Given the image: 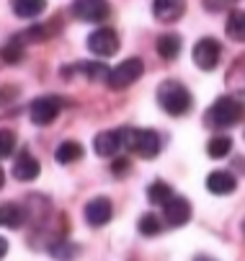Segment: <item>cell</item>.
<instances>
[{
	"label": "cell",
	"instance_id": "22",
	"mask_svg": "<svg viewBox=\"0 0 245 261\" xmlns=\"http://www.w3.org/2000/svg\"><path fill=\"white\" fill-rule=\"evenodd\" d=\"M230 150H232V140L227 135H215L212 140H209V145H206V153L212 158H225Z\"/></svg>",
	"mask_w": 245,
	"mask_h": 261
},
{
	"label": "cell",
	"instance_id": "21",
	"mask_svg": "<svg viewBox=\"0 0 245 261\" xmlns=\"http://www.w3.org/2000/svg\"><path fill=\"white\" fill-rule=\"evenodd\" d=\"M147 197H150V202L152 204H168L173 197H176V194H173V189H170V186L165 184V181H155V184H150V189H147Z\"/></svg>",
	"mask_w": 245,
	"mask_h": 261
},
{
	"label": "cell",
	"instance_id": "9",
	"mask_svg": "<svg viewBox=\"0 0 245 261\" xmlns=\"http://www.w3.org/2000/svg\"><path fill=\"white\" fill-rule=\"evenodd\" d=\"M73 13L80 21L101 23L103 18H109L111 8H109V3H101V0H80V3H73Z\"/></svg>",
	"mask_w": 245,
	"mask_h": 261
},
{
	"label": "cell",
	"instance_id": "18",
	"mask_svg": "<svg viewBox=\"0 0 245 261\" xmlns=\"http://www.w3.org/2000/svg\"><path fill=\"white\" fill-rule=\"evenodd\" d=\"M227 88L235 93H245V55L237 57L227 70Z\"/></svg>",
	"mask_w": 245,
	"mask_h": 261
},
{
	"label": "cell",
	"instance_id": "7",
	"mask_svg": "<svg viewBox=\"0 0 245 261\" xmlns=\"http://www.w3.org/2000/svg\"><path fill=\"white\" fill-rule=\"evenodd\" d=\"M59 109H62V101H59L57 96H42V98H37V101L31 103L28 114H31V122H34V124L47 127V124H52V122L57 119Z\"/></svg>",
	"mask_w": 245,
	"mask_h": 261
},
{
	"label": "cell",
	"instance_id": "14",
	"mask_svg": "<svg viewBox=\"0 0 245 261\" xmlns=\"http://www.w3.org/2000/svg\"><path fill=\"white\" fill-rule=\"evenodd\" d=\"M0 225L18 230L21 225H26V210L16 202H3L0 204Z\"/></svg>",
	"mask_w": 245,
	"mask_h": 261
},
{
	"label": "cell",
	"instance_id": "30",
	"mask_svg": "<svg viewBox=\"0 0 245 261\" xmlns=\"http://www.w3.org/2000/svg\"><path fill=\"white\" fill-rule=\"evenodd\" d=\"M3 184H6V173H3V168H0V189H3Z\"/></svg>",
	"mask_w": 245,
	"mask_h": 261
},
{
	"label": "cell",
	"instance_id": "27",
	"mask_svg": "<svg viewBox=\"0 0 245 261\" xmlns=\"http://www.w3.org/2000/svg\"><path fill=\"white\" fill-rule=\"evenodd\" d=\"M83 70L88 72V75L93 78V81H109V67L106 65H96V62H88V65H83Z\"/></svg>",
	"mask_w": 245,
	"mask_h": 261
},
{
	"label": "cell",
	"instance_id": "28",
	"mask_svg": "<svg viewBox=\"0 0 245 261\" xmlns=\"http://www.w3.org/2000/svg\"><path fill=\"white\" fill-rule=\"evenodd\" d=\"M111 168H114V173H116V176H121L124 171H129V161H127V158H116Z\"/></svg>",
	"mask_w": 245,
	"mask_h": 261
},
{
	"label": "cell",
	"instance_id": "31",
	"mask_svg": "<svg viewBox=\"0 0 245 261\" xmlns=\"http://www.w3.org/2000/svg\"><path fill=\"white\" fill-rule=\"evenodd\" d=\"M242 233H245V222H242Z\"/></svg>",
	"mask_w": 245,
	"mask_h": 261
},
{
	"label": "cell",
	"instance_id": "1",
	"mask_svg": "<svg viewBox=\"0 0 245 261\" xmlns=\"http://www.w3.org/2000/svg\"><path fill=\"white\" fill-rule=\"evenodd\" d=\"M245 117V103L240 98H230V96H222L217 98L206 111V124L215 127V129H227V127H235L240 119Z\"/></svg>",
	"mask_w": 245,
	"mask_h": 261
},
{
	"label": "cell",
	"instance_id": "12",
	"mask_svg": "<svg viewBox=\"0 0 245 261\" xmlns=\"http://www.w3.org/2000/svg\"><path fill=\"white\" fill-rule=\"evenodd\" d=\"M13 176L18 181H34V178L39 176V161L34 158L28 150H21L18 158H16V163H13Z\"/></svg>",
	"mask_w": 245,
	"mask_h": 261
},
{
	"label": "cell",
	"instance_id": "23",
	"mask_svg": "<svg viewBox=\"0 0 245 261\" xmlns=\"http://www.w3.org/2000/svg\"><path fill=\"white\" fill-rule=\"evenodd\" d=\"M0 57H3L8 65H16L23 60V44L18 39H11L6 47H0Z\"/></svg>",
	"mask_w": 245,
	"mask_h": 261
},
{
	"label": "cell",
	"instance_id": "11",
	"mask_svg": "<svg viewBox=\"0 0 245 261\" xmlns=\"http://www.w3.org/2000/svg\"><path fill=\"white\" fill-rule=\"evenodd\" d=\"M93 147H96V153L101 158H114L121 150V135H119V129H109V132L96 135Z\"/></svg>",
	"mask_w": 245,
	"mask_h": 261
},
{
	"label": "cell",
	"instance_id": "25",
	"mask_svg": "<svg viewBox=\"0 0 245 261\" xmlns=\"http://www.w3.org/2000/svg\"><path fill=\"white\" fill-rule=\"evenodd\" d=\"M75 253H78V246L70 243V241H57V243L52 246V256H54V258H62V261L73 258Z\"/></svg>",
	"mask_w": 245,
	"mask_h": 261
},
{
	"label": "cell",
	"instance_id": "8",
	"mask_svg": "<svg viewBox=\"0 0 245 261\" xmlns=\"http://www.w3.org/2000/svg\"><path fill=\"white\" fill-rule=\"evenodd\" d=\"M191 217V204L186 197H173L168 204H165V212H163V222L170 228H181L186 225Z\"/></svg>",
	"mask_w": 245,
	"mask_h": 261
},
{
	"label": "cell",
	"instance_id": "3",
	"mask_svg": "<svg viewBox=\"0 0 245 261\" xmlns=\"http://www.w3.org/2000/svg\"><path fill=\"white\" fill-rule=\"evenodd\" d=\"M158 103L173 117H181L191 109V93L178 81H165L158 86Z\"/></svg>",
	"mask_w": 245,
	"mask_h": 261
},
{
	"label": "cell",
	"instance_id": "29",
	"mask_svg": "<svg viewBox=\"0 0 245 261\" xmlns=\"http://www.w3.org/2000/svg\"><path fill=\"white\" fill-rule=\"evenodd\" d=\"M6 253H8V241H6V238H0V258H3Z\"/></svg>",
	"mask_w": 245,
	"mask_h": 261
},
{
	"label": "cell",
	"instance_id": "4",
	"mask_svg": "<svg viewBox=\"0 0 245 261\" xmlns=\"http://www.w3.org/2000/svg\"><path fill=\"white\" fill-rule=\"evenodd\" d=\"M145 72V62L139 57H127L124 62H119L111 72H109V86L114 91H121V88H129L132 83H137Z\"/></svg>",
	"mask_w": 245,
	"mask_h": 261
},
{
	"label": "cell",
	"instance_id": "10",
	"mask_svg": "<svg viewBox=\"0 0 245 261\" xmlns=\"http://www.w3.org/2000/svg\"><path fill=\"white\" fill-rule=\"evenodd\" d=\"M111 215H114V207H111V202L106 197H96L85 207V220H88V225H93V228L106 225V222L111 220Z\"/></svg>",
	"mask_w": 245,
	"mask_h": 261
},
{
	"label": "cell",
	"instance_id": "24",
	"mask_svg": "<svg viewBox=\"0 0 245 261\" xmlns=\"http://www.w3.org/2000/svg\"><path fill=\"white\" fill-rule=\"evenodd\" d=\"M137 228H139V233H145V236H158L163 230V220L158 215H142Z\"/></svg>",
	"mask_w": 245,
	"mask_h": 261
},
{
	"label": "cell",
	"instance_id": "26",
	"mask_svg": "<svg viewBox=\"0 0 245 261\" xmlns=\"http://www.w3.org/2000/svg\"><path fill=\"white\" fill-rule=\"evenodd\" d=\"M16 147V135L11 129H0V158H8Z\"/></svg>",
	"mask_w": 245,
	"mask_h": 261
},
{
	"label": "cell",
	"instance_id": "15",
	"mask_svg": "<svg viewBox=\"0 0 245 261\" xmlns=\"http://www.w3.org/2000/svg\"><path fill=\"white\" fill-rule=\"evenodd\" d=\"M152 13L158 21H178L186 13V6L178 3V0H158L152 6Z\"/></svg>",
	"mask_w": 245,
	"mask_h": 261
},
{
	"label": "cell",
	"instance_id": "13",
	"mask_svg": "<svg viewBox=\"0 0 245 261\" xmlns=\"http://www.w3.org/2000/svg\"><path fill=\"white\" fill-rule=\"evenodd\" d=\"M235 186H237V181H235V176L230 171H212L206 176V189L212 194H220V197L222 194H232Z\"/></svg>",
	"mask_w": 245,
	"mask_h": 261
},
{
	"label": "cell",
	"instance_id": "19",
	"mask_svg": "<svg viewBox=\"0 0 245 261\" xmlns=\"http://www.w3.org/2000/svg\"><path fill=\"white\" fill-rule=\"evenodd\" d=\"M225 29L232 42H245V11H232Z\"/></svg>",
	"mask_w": 245,
	"mask_h": 261
},
{
	"label": "cell",
	"instance_id": "16",
	"mask_svg": "<svg viewBox=\"0 0 245 261\" xmlns=\"http://www.w3.org/2000/svg\"><path fill=\"white\" fill-rule=\"evenodd\" d=\"M83 158V145L80 142H75V140H67V142H62L57 150H54V161L57 163H62V166H67V163H75V161H80Z\"/></svg>",
	"mask_w": 245,
	"mask_h": 261
},
{
	"label": "cell",
	"instance_id": "6",
	"mask_svg": "<svg viewBox=\"0 0 245 261\" xmlns=\"http://www.w3.org/2000/svg\"><path fill=\"white\" fill-rule=\"evenodd\" d=\"M88 49L96 57H111L119 52V36L114 29H96L88 36Z\"/></svg>",
	"mask_w": 245,
	"mask_h": 261
},
{
	"label": "cell",
	"instance_id": "20",
	"mask_svg": "<svg viewBox=\"0 0 245 261\" xmlns=\"http://www.w3.org/2000/svg\"><path fill=\"white\" fill-rule=\"evenodd\" d=\"M13 13L21 18H37L44 13V3L42 0H18V3H13Z\"/></svg>",
	"mask_w": 245,
	"mask_h": 261
},
{
	"label": "cell",
	"instance_id": "17",
	"mask_svg": "<svg viewBox=\"0 0 245 261\" xmlns=\"http://www.w3.org/2000/svg\"><path fill=\"white\" fill-rule=\"evenodd\" d=\"M155 49L163 60H176L178 52H181V36L178 34H163L155 44Z\"/></svg>",
	"mask_w": 245,
	"mask_h": 261
},
{
	"label": "cell",
	"instance_id": "5",
	"mask_svg": "<svg viewBox=\"0 0 245 261\" xmlns=\"http://www.w3.org/2000/svg\"><path fill=\"white\" fill-rule=\"evenodd\" d=\"M191 57H194V65L199 70H215L220 57H222V47H220L217 39H209V36H206V39H199L194 44Z\"/></svg>",
	"mask_w": 245,
	"mask_h": 261
},
{
	"label": "cell",
	"instance_id": "2",
	"mask_svg": "<svg viewBox=\"0 0 245 261\" xmlns=\"http://www.w3.org/2000/svg\"><path fill=\"white\" fill-rule=\"evenodd\" d=\"M121 135V147L124 150H132L137 155H142V158H155L160 153V135L155 129H134V127H124L119 129Z\"/></svg>",
	"mask_w": 245,
	"mask_h": 261
}]
</instances>
